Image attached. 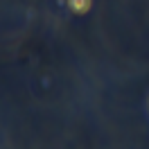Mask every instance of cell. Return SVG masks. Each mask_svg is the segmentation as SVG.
<instances>
[{"label": "cell", "instance_id": "cell-1", "mask_svg": "<svg viewBox=\"0 0 149 149\" xmlns=\"http://www.w3.org/2000/svg\"><path fill=\"white\" fill-rule=\"evenodd\" d=\"M91 5H93V0H68V7L74 14H86L91 9Z\"/></svg>", "mask_w": 149, "mask_h": 149}]
</instances>
